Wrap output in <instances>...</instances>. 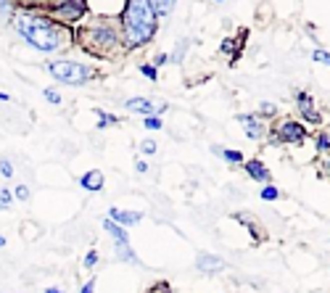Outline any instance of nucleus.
I'll list each match as a JSON object with an SVG mask.
<instances>
[{"label": "nucleus", "mask_w": 330, "mask_h": 293, "mask_svg": "<svg viewBox=\"0 0 330 293\" xmlns=\"http://www.w3.org/2000/svg\"><path fill=\"white\" fill-rule=\"evenodd\" d=\"M8 100H11V95H8V93H3V90H0V103H8Z\"/></svg>", "instance_id": "58836bf2"}, {"label": "nucleus", "mask_w": 330, "mask_h": 293, "mask_svg": "<svg viewBox=\"0 0 330 293\" xmlns=\"http://www.w3.org/2000/svg\"><path fill=\"white\" fill-rule=\"evenodd\" d=\"M11 26L29 48L40 50V53H58L74 40V34H71L69 26L53 21L50 16H45V13L19 11V13H13Z\"/></svg>", "instance_id": "f257e3e1"}, {"label": "nucleus", "mask_w": 330, "mask_h": 293, "mask_svg": "<svg viewBox=\"0 0 330 293\" xmlns=\"http://www.w3.org/2000/svg\"><path fill=\"white\" fill-rule=\"evenodd\" d=\"M95 116H100L95 122V130H106V127H119V116L116 114H108L103 108H95Z\"/></svg>", "instance_id": "a211bd4d"}, {"label": "nucleus", "mask_w": 330, "mask_h": 293, "mask_svg": "<svg viewBox=\"0 0 330 293\" xmlns=\"http://www.w3.org/2000/svg\"><path fill=\"white\" fill-rule=\"evenodd\" d=\"M151 8H153L156 19H159V16H169L177 8V3H172V0H151Z\"/></svg>", "instance_id": "aec40b11"}, {"label": "nucleus", "mask_w": 330, "mask_h": 293, "mask_svg": "<svg viewBox=\"0 0 330 293\" xmlns=\"http://www.w3.org/2000/svg\"><path fill=\"white\" fill-rule=\"evenodd\" d=\"M111 222H116L119 227H135V225H140V219H143V214L140 212H127V209H116V206H111L108 209V214H106Z\"/></svg>", "instance_id": "9b49d317"}, {"label": "nucleus", "mask_w": 330, "mask_h": 293, "mask_svg": "<svg viewBox=\"0 0 330 293\" xmlns=\"http://www.w3.org/2000/svg\"><path fill=\"white\" fill-rule=\"evenodd\" d=\"M124 108L132 114H143V116H159L167 111V103H156L153 98H127Z\"/></svg>", "instance_id": "0eeeda50"}, {"label": "nucleus", "mask_w": 330, "mask_h": 293, "mask_svg": "<svg viewBox=\"0 0 330 293\" xmlns=\"http://www.w3.org/2000/svg\"><path fill=\"white\" fill-rule=\"evenodd\" d=\"M140 151L145 153V156H153V153L159 151V143H156V140H143L140 143Z\"/></svg>", "instance_id": "473e14b6"}, {"label": "nucleus", "mask_w": 330, "mask_h": 293, "mask_svg": "<svg viewBox=\"0 0 330 293\" xmlns=\"http://www.w3.org/2000/svg\"><path fill=\"white\" fill-rule=\"evenodd\" d=\"M45 8L50 11V19L53 21H79L85 19L87 11H90V3L87 0H53V3H42Z\"/></svg>", "instance_id": "39448f33"}, {"label": "nucleus", "mask_w": 330, "mask_h": 293, "mask_svg": "<svg viewBox=\"0 0 330 293\" xmlns=\"http://www.w3.org/2000/svg\"><path fill=\"white\" fill-rule=\"evenodd\" d=\"M143 127H145V130H164V119L161 116H145Z\"/></svg>", "instance_id": "a878e982"}, {"label": "nucleus", "mask_w": 330, "mask_h": 293, "mask_svg": "<svg viewBox=\"0 0 330 293\" xmlns=\"http://www.w3.org/2000/svg\"><path fill=\"white\" fill-rule=\"evenodd\" d=\"M238 122L243 124L246 137H249V140H262V137L267 135V124H264V119H259L256 114H241V116H238Z\"/></svg>", "instance_id": "9d476101"}, {"label": "nucleus", "mask_w": 330, "mask_h": 293, "mask_svg": "<svg viewBox=\"0 0 330 293\" xmlns=\"http://www.w3.org/2000/svg\"><path fill=\"white\" fill-rule=\"evenodd\" d=\"M235 219H238V222H246V227H249L251 235H254V241H259V238H262V233H259V227H256V219L254 217H249V214H235Z\"/></svg>", "instance_id": "4be33fe9"}, {"label": "nucleus", "mask_w": 330, "mask_h": 293, "mask_svg": "<svg viewBox=\"0 0 330 293\" xmlns=\"http://www.w3.org/2000/svg\"><path fill=\"white\" fill-rule=\"evenodd\" d=\"M114 256L119 262H127V264H137V267H140V259H137V254L132 251V246L130 243H114Z\"/></svg>", "instance_id": "2eb2a0df"}, {"label": "nucleus", "mask_w": 330, "mask_h": 293, "mask_svg": "<svg viewBox=\"0 0 330 293\" xmlns=\"http://www.w3.org/2000/svg\"><path fill=\"white\" fill-rule=\"evenodd\" d=\"M0 11H3V13H11V19H13V13L19 11V3H11V0H0Z\"/></svg>", "instance_id": "72a5a7b5"}, {"label": "nucleus", "mask_w": 330, "mask_h": 293, "mask_svg": "<svg viewBox=\"0 0 330 293\" xmlns=\"http://www.w3.org/2000/svg\"><path fill=\"white\" fill-rule=\"evenodd\" d=\"M188 48H190V40H188V37H182V40L175 45V50L169 53V63H182V61H185Z\"/></svg>", "instance_id": "6ab92c4d"}, {"label": "nucleus", "mask_w": 330, "mask_h": 293, "mask_svg": "<svg viewBox=\"0 0 330 293\" xmlns=\"http://www.w3.org/2000/svg\"><path fill=\"white\" fill-rule=\"evenodd\" d=\"M119 29H122V40L127 50L148 45L156 37V29H159V19H156L151 8V0H127V3H122Z\"/></svg>", "instance_id": "f03ea898"}, {"label": "nucleus", "mask_w": 330, "mask_h": 293, "mask_svg": "<svg viewBox=\"0 0 330 293\" xmlns=\"http://www.w3.org/2000/svg\"><path fill=\"white\" fill-rule=\"evenodd\" d=\"M196 267H198V272H204V275H219V272L227 270V262L222 259V256H217V254L201 251L196 256Z\"/></svg>", "instance_id": "1a4fd4ad"}, {"label": "nucleus", "mask_w": 330, "mask_h": 293, "mask_svg": "<svg viewBox=\"0 0 330 293\" xmlns=\"http://www.w3.org/2000/svg\"><path fill=\"white\" fill-rule=\"evenodd\" d=\"M48 74L58 82V85H69V87H82L87 82H93L98 77V71L93 66L82 61H71V58H58L48 63Z\"/></svg>", "instance_id": "20e7f679"}, {"label": "nucleus", "mask_w": 330, "mask_h": 293, "mask_svg": "<svg viewBox=\"0 0 330 293\" xmlns=\"http://www.w3.org/2000/svg\"><path fill=\"white\" fill-rule=\"evenodd\" d=\"M79 188L82 190H90V193H100V190H103V172L100 169H90V172H85V175H82L79 180Z\"/></svg>", "instance_id": "ddd939ff"}, {"label": "nucleus", "mask_w": 330, "mask_h": 293, "mask_svg": "<svg viewBox=\"0 0 330 293\" xmlns=\"http://www.w3.org/2000/svg\"><path fill=\"white\" fill-rule=\"evenodd\" d=\"M259 111H262V116H275V114H278V106L270 103V100H262V103H259Z\"/></svg>", "instance_id": "2f4dec72"}, {"label": "nucleus", "mask_w": 330, "mask_h": 293, "mask_svg": "<svg viewBox=\"0 0 330 293\" xmlns=\"http://www.w3.org/2000/svg\"><path fill=\"white\" fill-rule=\"evenodd\" d=\"M315 148H317V153H325V151L330 148V132H328V130L317 135V140H315Z\"/></svg>", "instance_id": "5701e85b"}, {"label": "nucleus", "mask_w": 330, "mask_h": 293, "mask_svg": "<svg viewBox=\"0 0 330 293\" xmlns=\"http://www.w3.org/2000/svg\"><path fill=\"white\" fill-rule=\"evenodd\" d=\"M325 169H328V177H330V156L325 159Z\"/></svg>", "instance_id": "a19ab883"}, {"label": "nucleus", "mask_w": 330, "mask_h": 293, "mask_svg": "<svg viewBox=\"0 0 330 293\" xmlns=\"http://www.w3.org/2000/svg\"><path fill=\"white\" fill-rule=\"evenodd\" d=\"M259 196H262V201H278L280 198V190L275 188V185H264L259 190Z\"/></svg>", "instance_id": "b1692460"}, {"label": "nucleus", "mask_w": 330, "mask_h": 293, "mask_svg": "<svg viewBox=\"0 0 330 293\" xmlns=\"http://www.w3.org/2000/svg\"><path fill=\"white\" fill-rule=\"evenodd\" d=\"M296 108H299V114L301 119H307L309 124H323V114L315 108V98H312L309 93H296Z\"/></svg>", "instance_id": "6e6552de"}, {"label": "nucleus", "mask_w": 330, "mask_h": 293, "mask_svg": "<svg viewBox=\"0 0 330 293\" xmlns=\"http://www.w3.org/2000/svg\"><path fill=\"white\" fill-rule=\"evenodd\" d=\"M45 293H66V291H61V288H45Z\"/></svg>", "instance_id": "ea45409f"}, {"label": "nucleus", "mask_w": 330, "mask_h": 293, "mask_svg": "<svg viewBox=\"0 0 330 293\" xmlns=\"http://www.w3.org/2000/svg\"><path fill=\"white\" fill-rule=\"evenodd\" d=\"M243 172L249 175L251 180H256V182H264V185H272V172L264 167V161H259V159H251V161H246L243 164Z\"/></svg>", "instance_id": "f8f14e48"}, {"label": "nucleus", "mask_w": 330, "mask_h": 293, "mask_svg": "<svg viewBox=\"0 0 330 293\" xmlns=\"http://www.w3.org/2000/svg\"><path fill=\"white\" fill-rule=\"evenodd\" d=\"M40 235H42V230H40V227L34 225V222H24V225H21V238H24L26 243H29V241H37Z\"/></svg>", "instance_id": "412c9836"}, {"label": "nucleus", "mask_w": 330, "mask_h": 293, "mask_svg": "<svg viewBox=\"0 0 330 293\" xmlns=\"http://www.w3.org/2000/svg\"><path fill=\"white\" fill-rule=\"evenodd\" d=\"M312 58H315L317 63H325V66H330V53L323 50V48H315V50H312Z\"/></svg>", "instance_id": "c756f323"}, {"label": "nucleus", "mask_w": 330, "mask_h": 293, "mask_svg": "<svg viewBox=\"0 0 330 293\" xmlns=\"http://www.w3.org/2000/svg\"><path fill=\"white\" fill-rule=\"evenodd\" d=\"M77 42L87 53H95V56H103V58H116L119 53H127L122 29H119L116 19H111V16H98L90 24H85L77 32Z\"/></svg>", "instance_id": "7ed1b4c3"}, {"label": "nucleus", "mask_w": 330, "mask_h": 293, "mask_svg": "<svg viewBox=\"0 0 330 293\" xmlns=\"http://www.w3.org/2000/svg\"><path fill=\"white\" fill-rule=\"evenodd\" d=\"M307 140V127L296 122V119H280L278 127H275V135L270 137V145H278V143H291V145H299Z\"/></svg>", "instance_id": "423d86ee"}, {"label": "nucleus", "mask_w": 330, "mask_h": 293, "mask_svg": "<svg viewBox=\"0 0 330 293\" xmlns=\"http://www.w3.org/2000/svg\"><path fill=\"white\" fill-rule=\"evenodd\" d=\"M137 69H140V74H145V77H148L151 82H156V79H159V71H156V69L151 66V63H140Z\"/></svg>", "instance_id": "7c9ffc66"}, {"label": "nucleus", "mask_w": 330, "mask_h": 293, "mask_svg": "<svg viewBox=\"0 0 330 293\" xmlns=\"http://www.w3.org/2000/svg\"><path fill=\"white\" fill-rule=\"evenodd\" d=\"M42 95H45V100H48V103H53V106H61V100H63L56 87H45V90H42Z\"/></svg>", "instance_id": "393cba45"}, {"label": "nucleus", "mask_w": 330, "mask_h": 293, "mask_svg": "<svg viewBox=\"0 0 330 293\" xmlns=\"http://www.w3.org/2000/svg\"><path fill=\"white\" fill-rule=\"evenodd\" d=\"M212 153H214V156H219L222 161H227V164H243L246 161L243 153L233 151V148H219V145H212Z\"/></svg>", "instance_id": "f3484780"}, {"label": "nucleus", "mask_w": 330, "mask_h": 293, "mask_svg": "<svg viewBox=\"0 0 330 293\" xmlns=\"http://www.w3.org/2000/svg\"><path fill=\"white\" fill-rule=\"evenodd\" d=\"M100 225H103V230L114 238V243H130V235H127V230H124V227H119L116 222H111L108 217H103V222H100Z\"/></svg>", "instance_id": "dca6fc26"}, {"label": "nucleus", "mask_w": 330, "mask_h": 293, "mask_svg": "<svg viewBox=\"0 0 330 293\" xmlns=\"http://www.w3.org/2000/svg\"><path fill=\"white\" fill-rule=\"evenodd\" d=\"M98 262H100V254H98L95 249H90V251L85 254V270H95Z\"/></svg>", "instance_id": "cd10ccee"}, {"label": "nucleus", "mask_w": 330, "mask_h": 293, "mask_svg": "<svg viewBox=\"0 0 330 293\" xmlns=\"http://www.w3.org/2000/svg\"><path fill=\"white\" fill-rule=\"evenodd\" d=\"M0 204L11 209V204H13V193H11L8 188H0Z\"/></svg>", "instance_id": "c9c22d12"}, {"label": "nucleus", "mask_w": 330, "mask_h": 293, "mask_svg": "<svg viewBox=\"0 0 330 293\" xmlns=\"http://www.w3.org/2000/svg\"><path fill=\"white\" fill-rule=\"evenodd\" d=\"M243 45H246V32H238L235 37H225L219 42V53H222V56H230V58H238Z\"/></svg>", "instance_id": "4468645a"}, {"label": "nucleus", "mask_w": 330, "mask_h": 293, "mask_svg": "<svg viewBox=\"0 0 330 293\" xmlns=\"http://www.w3.org/2000/svg\"><path fill=\"white\" fill-rule=\"evenodd\" d=\"M13 201H29V188H26L24 182H19V185L13 188Z\"/></svg>", "instance_id": "c85d7f7f"}, {"label": "nucleus", "mask_w": 330, "mask_h": 293, "mask_svg": "<svg viewBox=\"0 0 330 293\" xmlns=\"http://www.w3.org/2000/svg\"><path fill=\"white\" fill-rule=\"evenodd\" d=\"M79 293H95V280H87L85 286H82V291Z\"/></svg>", "instance_id": "4c0bfd02"}, {"label": "nucleus", "mask_w": 330, "mask_h": 293, "mask_svg": "<svg viewBox=\"0 0 330 293\" xmlns=\"http://www.w3.org/2000/svg\"><path fill=\"white\" fill-rule=\"evenodd\" d=\"M3 246H5V235L0 233V249H3Z\"/></svg>", "instance_id": "79ce46f5"}, {"label": "nucleus", "mask_w": 330, "mask_h": 293, "mask_svg": "<svg viewBox=\"0 0 330 293\" xmlns=\"http://www.w3.org/2000/svg\"><path fill=\"white\" fill-rule=\"evenodd\" d=\"M0 175H3L5 180H11V177H13V164H11V159L0 156Z\"/></svg>", "instance_id": "bb28decb"}, {"label": "nucleus", "mask_w": 330, "mask_h": 293, "mask_svg": "<svg viewBox=\"0 0 330 293\" xmlns=\"http://www.w3.org/2000/svg\"><path fill=\"white\" fill-rule=\"evenodd\" d=\"M0 212H11V209H8V206H3V204H0Z\"/></svg>", "instance_id": "37998d69"}, {"label": "nucleus", "mask_w": 330, "mask_h": 293, "mask_svg": "<svg viewBox=\"0 0 330 293\" xmlns=\"http://www.w3.org/2000/svg\"><path fill=\"white\" fill-rule=\"evenodd\" d=\"M135 172L137 175H145L148 172V161H135Z\"/></svg>", "instance_id": "e433bc0d"}, {"label": "nucleus", "mask_w": 330, "mask_h": 293, "mask_svg": "<svg viewBox=\"0 0 330 293\" xmlns=\"http://www.w3.org/2000/svg\"><path fill=\"white\" fill-rule=\"evenodd\" d=\"M164 63H169V53H156L153 61H151V66L159 71V66H164Z\"/></svg>", "instance_id": "f704fd0d"}]
</instances>
